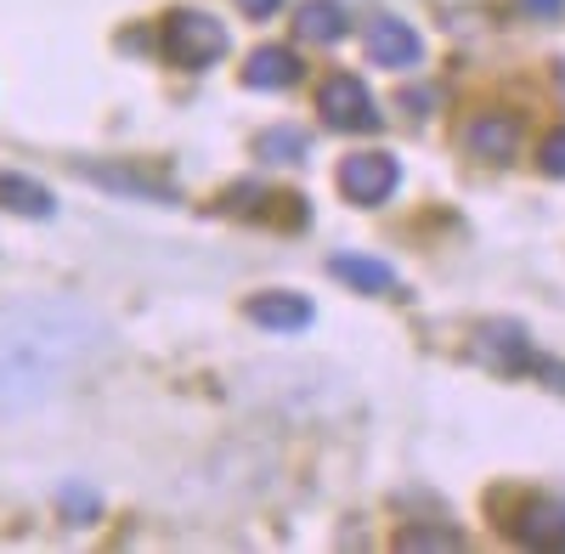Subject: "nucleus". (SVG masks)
<instances>
[{
    "label": "nucleus",
    "mask_w": 565,
    "mask_h": 554,
    "mask_svg": "<svg viewBox=\"0 0 565 554\" xmlns=\"http://www.w3.org/2000/svg\"><path fill=\"white\" fill-rule=\"evenodd\" d=\"M295 153H306V136H300V130H266V136H260V159L289 164Z\"/></svg>",
    "instance_id": "4468645a"
},
{
    "label": "nucleus",
    "mask_w": 565,
    "mask_h": 554,
    "mask_svg": "<svg viewBox=\"0 0 565 554\" xmlns=\"http://www.w3.org/2000/svg\"><path fill=\"white\" fill-rule=\"evenodd\" d=\"M526 7H532V12H559L565 0H526Z\"/></svg>",
    "instance_id": "a211bd4d"
},
{
    "label": "nucleus",
    "mask_w": 565,
    "mask_h": 554,
    "mask_svg": "<svg viewBox=\"0 0 565 554\" xmlns=\"http://www.w3.org/2000/svg\"><path fill=\"white\" fill-rule=\"evenodd\" d=\"M159 45H164V57H170V63H181V68H204V63H215V57L226 52V29H221L210 12L181 7V12L164 18Z\"/></svg>",
    "instance_id": "f03ea898"
},
{
    "label": "nucleus",
    "mask_w": 565,
    "mask_h": 554,
    "mask_svg": "<svg viewBox=\"0 0 565 554\" xmlns=\"http://www.w3.org/2000/svg\"><path fill=\"white\" fill-rule=\"evenodd\" d=\"M543 175H565V130H554L543 142Z\"/></svg>",
    "instance_id": "2eb2a0df"
},
{
    "label": "nucleus",
    "mask_w": 565,
    "mask_h": 554,
    "mask_svg": "<svg viewBox=\"0 0 565 554\" xmlns=\"http://www.w3.org/2000/svg\"><path fill=\"white\" fill-rule=\"evenodd\" d=\"M328 271L345 277V284H356V289H367V295L396 289V271L385 260H367V255H334V260H328Z\"/></svg>",
    "instance_id": "ddd939ff"
},
{
    "label": "nucleus",
    "mask_w": 565,
    "mask_h": 554,
    "mask_svg": "<svg viewBox=\"0 0 565 554\" xmlns=\"http://www.w3.org/2000/svg\"><path fill=\"white\" fill-rule=\"evenodd\" d=\"M0 210H12V215H34V221H45L57 210V199L40 188L34 175H18V170H0Z\"/></svg>",
    "instance_id": "9b49d317"
},
{
    "label": "nucleus",
    "mask_w": 565,
    "mask_h": 554,
    "mask_svg": "<svg viewBox=\"0 0 565 554\" xmlns=\"http://www.w3.org/2000/svg\"><path fill=\"white\" fill-rule=\"evenodd\" d=\"M402 543H407V548H424V543H436V548H452L458 537H441V532H407Z\"/></svg>",
    "instance_id": "dca6fc26"
},
{
    "label": "nucleus",
    "mask_w": 565,
    "mask_h": 554,
    "mask_svg": "<svg viewBox=\"0 0 565 554\" xmlns=\"http://www.w3.org/2000/svg\"><path fill=\"white\" fill-rule=\"evenodd\" d=\"M244 79H249L255 90H282V85L300 79V57L289 52V45H260V52H249Z\"/></svg>",
    "instance_id": "9d476101"
},
{
    "label": "nucleus",
    "mask_w": 565,
    "mask_h": 554,
    "mask_svg": "<svg viewBox=\"0 0 565 554\" xmlns=\"http://www.w3.org/2000/svg\"><path fill=\"white\" fill-rule=\"evenodd\" d=\"M295 34L317 40V45L340 40L345 34V7H340V0H300V7H295Z\"/></svg>",
    "instance_id": "f8f14e48"
},
{
    "label": "nucleus",
    "mask_w": 565,
    "mask_h": 554,
    "mask_svg": "<svg viewBox=\"0 0 565 554\" xmlns=\"http://www.w3.org/2000/svg\"><path fill=\"white\" fill-rule=\"evenodd\" d=\"M367 52H373V63H385V68H413L424 57V40L402 18H380L367 29Z\"/></svg>",
    "instance_id": "423d86ee"
},
{
    "label": "nucleus",
    "mask_w": 565,
    "mask_h": 554,
    "mask_svg": "<svg viewBox=\"0 0 565 554\" xmlns=\"http://www.w3.org/2000/svg\"><path fill=\"white\" fill-rule=\"evenodd\" d=\"M249 322H260V329H282V334H295V329H306V322H311V300L282 295V289L255 295V300H249Z\"/></svg>",
    "instance_id": "1a4fd4ad"
},
{
    "label": "nucleus",
    "mask_w": 565,
    "mask_h": 554,
    "mask_svg": "<svg viewBox=\"0 0 565 554\" xmlns=\"http://www.w3.org/2000/svg\"><path fill=\"white\" fill-rule=\"evenodd\" d=\"M334 181H340V193L351 204H385L396 193V181H402V164L391 153H351Z\"/></svg>",
    "instance_id": "7ed1b4c3"
},
{
    "label": "nucleus",
    "mask_w": 565,
    "mask_h": 554,
    "mask_svg": "<svg viewBox=\"0 0 565 554\" xmlns=\"http://www.w3.org/2000/svg\"><path fill=\"white\" fill-rule=\"evenodd\" d=\"M463 142L476 159H492V164H509L514 148H521V125H514L509 114H481L476 125L463 130Z\"/></svg>",
    "instance_id": "6e6552de"
},
{
    "label": "nucleus",
    "mask_w": 565,
    "mask_h": 554,
    "mask_svg": "<svg viewBox=\"0 0 565 554\" xmlns=\"http://www.w3.org/2000/svg\"><path fill=\"white\" fill-rule=\"evenodd\" d=\"M476 356L487 367H498V374H521V367H532L526 329H521V322H503V317L481 322V329H476Z\"/></svg>",
    "instance_id": "39448f33"
},
{
    "label": "nucleus",
    "mask_w": 565,
    "mask_h": 554,
    "mask_svg": "<svg viewBox=\"0 0 565 554\" xmlns=\"http://www.w3.org/2000/svg\"><path fill=\"white\" fill-rule=\"evenodd\" d=\"M108 351V322L85 300L34 295L0 306V413H29Z\"/></svg>",
    "instance_id": "f257e3e1"
},
{
    "label": "nucleus",
    "mask_w": 565,
    "mask_h": 554,
    "mask_svg": "<svg viewBox=\"0 0 565 554\" xmlns=\"http://www.w3.org/2000/svg\"><path fill=\"white\" fill-rule=\"evenodd\" d=\"M317 108H322V119L334 130H373V125H380V108H373L367 85L356 74H334V79H328Z\"/></svg>",
    "instance_id": "20e7f679"
},
{
    "label": "nucleus",
    "mask_w": 565,
    "mask_h": 554,
    "mask_svg": "<svg viewBox=\"0 0 565 554\" xmlns=\"http://www.w3.org/2000/svg\"><path fill=\"white\" fill-rule=\"evenodd\" d=\"M238 7H244L249 18H271V12L282 7V0H238Z\"/></svg>",
    "instance_id": "f3484780"
},
{
    "label": "nucleus",
    "mask_w": 565,
    "mask_h": 554,
    "mask_svg": "<svg viewBox=\"0 0 565 554\" xmlns=\"http://www.w3.org/2000/svg\"><path fill=\"white\" fill-rule=\"evenodd\" d=\"M548 380H554V391H565V367H548Z\"/></svg>",
    "instance_id": "6ab92c4d"
},
{
    "label": "nucleus",
    "mask_w": 565,
    "mask_h": 554,
    "mask_svg": "<svg viewBox=\"0 0 565 554\" xmlns=\"http://www.w3.org/2000/svg\"><path fill=\"white\" fill-rule=\"evenodd\" d=\"M514 537L532 548H565V503L559 498H532L521 515H514Z\"/></svg>",
    "instance_id": "0eeeda50"
}]
</instances>
